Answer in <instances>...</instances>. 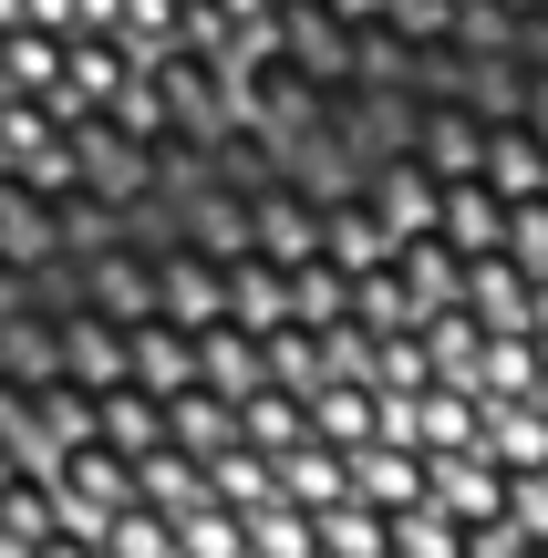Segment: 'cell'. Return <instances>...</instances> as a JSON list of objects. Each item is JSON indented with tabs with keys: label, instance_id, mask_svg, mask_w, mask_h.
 Segmentation results:
<instances>
[{
	"label": "cell",
	"instance_id": "obj_9",
	"mask_svg": "<svg viewBox=\"0 0 548 558\" xmlns=\"http://www.w3.org/2000/svg\"><path fill=\"white\" fill-rule=\"evenodd\" d=\"M446 248H455L466 269L508 248V197H497L487 177H476V186H446Z\"/></svg>",
	"mask_w": 548,
	"mask_h": 558
},
{
	"label": "cell",
	"instance_id": "obj_11",
	"mask_svg": "<svg viewBox=\"0 0 548 558\" xmlns=\"http://www.w3.org/2000/svg\"><path fill=\"white\" fill-rule=\"evenodd\" d=\"M373 393H383L393 403V414H414V403H425L435 393V383H446V373H435V352H425V331H393V341H373Z\"/></svg>",
	"mask_w": 548,
	"mask_h": 558
},
{
	"label": "cell",
	"instance_id": "obj_18",
	"mask_svg": "<svg viewBox=\"0 0 548 558\" xmlns=\"http://www.w3.org/2000/svg\"><path fill=\"white\" fill-rule=\"evenodd\" d=\"M135 497H145V507H166V518H186V507H207V465L166 445V456H145V465H135Z\"/></svg>",
	"mask_w": 548,
	"mask_h": 558
},
{
	"label": "cell",
	"instance_id": "obj_16",
	"mask_svg": "<svg viewBox=\"0 0 548 558\" xmlns=\"http://www.w3.org/2000/svg\"><path fill=\"white\" fill-rule=\"evenodd\" d=\"M280 497L301 507V518H321V507L352 497V456H331V445H301V456L280 465Z\"/></svg>",
	"mask_w": 548,
	"mask_h": 558
},
{
	"label": "cell",
	"instance_id": "obj_5",
	"mask_svg": "<svg viewBox=\"0 0 548 558\" xmlns=\"http://www.w3.org/2000/svg\"><path fill=\"white\" fill-rule=\"evenodd\" d=\"M404 435L425 445L435 465H455V456H487V403H476V393H455V383H435V393L404 414Z\"/></svg>",
	"mask_w": 548,
	"mask_h": 558
},
{
	"label": "cell",
	"instance_id": "obj_8",
	"mask_svg": "<svg viewBox=\"0 0 548 558\" xmlns=\"http://www.w3.org/2000/svg\"><path fill=\"white\" fill-rule=\"evenodd\" d=\"M197 352H207V393H218L228 414L269 393V352H259V331H239V320H228V331H207Z\"/></svg>",
	"mask_w": 548,
	"mask_h": 558
},
{
	"label": "cell",
	"instance_id": "obj_13",
	"mask_svg": "<svg viewBox=\"0 0 548 558\" xmlns=\"http://www.w3.org/2000/svg\"><path fill=\"white\" fill-rule=\"evenodd\" d=\"M103 445H114L124 465H145V456H166V403L156 393H135V383H124V393H103Z\"/></svg>",
	"mask_w": 548,
	"mask_h": 558
},
{
	"label": "cell",
	"instance_id": "obj_1",
	"mask_svg": "<svg viewBox=\"0 0 548 558\" xmlns=\"http://www.w3.org/2000/svg\"><path fill=\"white\" fill-rule=\"evenodd\" d=\"M352 497H363L373 518H414V507H435V456L404 435V414H393V435L373 445V456H352Z\"/></svg>",
	"mask_w": 548,
	"mask_h": 558
},
{
	"label": "cell",
	"instance_id": "obj_10",
	"mask_svg": "<svg viewBox=\"0 0 548 558\" xmlns=\"http://www.w3.org/2000/svg\"><path fill=\"white\" fill-rule=\"evenodd\" d=\"M239 445H248V456H269V465H290L301 445H321V435H310V403L269 383L259 403H239Z\"/></svg>",
	"mask_w": 548,
	"mask_h": 558
},
{
	"label": "cell",
	"instance_id": "obj_19",
	"mask_svg": "<svg viewBox=\"0 0 548 558\" xmlns=\"http://www.w3.org/2000/svg\"><path fill=\"white\" fill-rule=\"evenodd\" d=\"M248 558H321V527L290 497H269V507H248Z\"/></svg>",
	"mask_w": 548,
	"mask_h": 558
},
{
	"label": "cell",
	"instance_id": "obj_24",
	"mask_svg": "<svg viewBox=\"0 0 548 558\" xmlns=\"http://www.w3.org/2000/svg\"><path fill=\"white\" fill-rule=\"evenodd\" d=\"M508 527H517V538H528V548L548 558V476H538V486H517V518H508Z\"/></svg>",
	"mask_w": 548,
	"mask_h": 558
},
{
	"label": "cell",
	"instance_id": "obj_22",
	"mask_svg": "<svg viewBox=\"0 0 548 558\" xmlns=\"http://www.w3.org/2000/svg\"><path fill=\"white\" fill-rule=\"evenodd\" d=\"M207 497H218V507H239V518H248V507H269V497H280V465H269V456H248V445H239V456H218V465H207Z\"/></svg>",
	"mask_w": 548,
	"mask_h": 558
},
{
	"label": "cell",
	"instance_id": "obj_26",
	"mask_svg": "<svg viewBox=\"0 0 548 558\" xmlns=\"http://www.w3.org/2000/svg\"><path fill=\"white\" fill-rule=\"evenodd\" d=\"M476 558H538V548H528V538H517V527H497V538H487V548H476Z\"/></svg>",
	"mask_w": 548,
	"mask_h": 558
},
{
	"label": "cell",
	"instance_id": "obj_12",
	"mask_svg": "<svg viewBox=\"0 0 548 558\" xmlns=\"http://www.w3.org/2000/svg\"><path fill=\"white\" fill-rule=\"evenodd\" d=\"M259 352H269V383H280V393H301V403H321V383H342V373H331V352H321V331H310V320H290V331H269Z\"/></svg>",
	"mask_w": 548,
	"mask_h": 558
},
{
	"label": "cell",
	"instance_id": "obj_23",
	"mask_svg": "<svg viewBox=\"0 0 548 558\" xmlns=\"http://www.w3.org/2000/svg\"><path fill=\"white\" fill-rule=\"evenodd\" d=\"M103 558H176V518H166V507H124L114 527H103Z\"/></svg>",
	"mask_w": 548,
	"mask_h": 558
},
{
	"label": "cell",
	"instance_id": "obj_25",
	"mask_svg": "<svg viewBox=\"0 0 548 558\" xmlns=\"http://www.w3.org/2000/svg\"><path fill=\"white\" fill-rule=\"evenodd\" d=\"M21 558H103V548H94V538H73V527H52V538H32Z\"/></svg>",
	"mask_w": 548,
	"mask_h": 558
},
{
	"label": "cell",
	"instance_id": "obj_21",
	"mask_svg": "<svg viewBox=\"0 0 548 558\" xmlns=\"http://www.w3.org/2000/svg\"><path fill=\"white\" fill-rule=\"evenodd\" d=\"M176 558H248V518L218 507V497L186 507V518H176Z\"/></svg>",
	"mask_w": 548,
	"mask_h": 558
},
{
	"label": "cell",
	"instance_id": "obj_14",
	"mask_svg": "<svg viewBox=\"0 0 548 558\" xmlns=\"http://www.w3.org/2000/svg\"><path fill=\"white\" fill-rule=\"evenodd\" d=\"M239 279V331H290V320H301V290H290V269H269V259H239L228 269Z\"/></svg>",
	"mask_w": 548,
	"mask_h": 558
},
{
	"label": "cell",
	"instance_id": "obj_4",
	"mask_svg": "<svg viewBox=\"0 0 548 558\" xmlns=\"http://www.w3.org/2000/svg\"><path fill=\"white\" fill-rule=\"evenodd\" d=\"M135 393H156V403L207 393V352H197V331H176V320H145V331H135Z\"/></svg>",
	"mask_w": 548,
	"mask_h": 558
},
{
	"label": "cell",
	"instance_id": "obj_6",
	"mask_svg": "<svg viewBox=\"0 0 548 558\" xmlns=\"http://www.w3.org/2000/svg\"><path fill=\"white\" fill-rule=\"evenodd\" d=\"M62 352H73V383H83L94 403L135 383V331H114V320H94V311H73V320H62Z\"/></svg>",
	"mask_w": 548,
	"mask_h": 558
},
{
	"label": "cell",
	"instance_id": "obj_17",
	"mask_svg": "<svg viewBox=\"0 0 548 558\" xmlns=\"http://www.w3.org/2000/svg\"><path fill=\"white\" fill-rule=\"evenodd\" d=\"M321 558H393V518H373L363 497H342V507H321Z\"/></svg>",
	"mask_w": 548,
	"mask_h": 558
},
{
	"label": "cell",
	"instance_id": "obj_2",
	"mask_svg": "<svg viewBox=\"0 0 548 558\" xmlns=\"http://www.w3.org/2000/svg\"><path fill=\"white\" fill-rule=\"evenodd\" d=\"M310 435H321L331 456H373V445L393 435V403L373 393L363 373H342V383H321V403H310Z\"/></svg>",
	"mask_w": 548,
	"mask_h": 558
},
{
	"label": "cell",
	"instance_id": "obj_15",
	"mask_svg": "<svg viewBox=\"0 0 548 558\" xmlns=\"http://www.w3.org/2000/svg\"><path fill=\"white\" fill-rule=\"evenodd\" d=\"M166 435H176V456H197V465L239 456V414H228L218 393H186V403H166Z\"/></svg>",
	"mask_w": 548,
	"mask_h": 558
},
{
	"label": "cell",
	"instance_id": "obj_27",
	"mask_svg": "<svg viewBox=\"0 0 548 558\" xmlns=\"http://www.w3.org/2000/svg\"><path fill=\"white\" fill-rule=\"evenodd\" d=\"M538 403H548V373H538Z\"/></svg>",
	"mask_w": 548,
	"mask_h": 558
},
{
	"label": "cell",
	"instance_id": "obj_7",
	"mask_svg": "<svg viewBox=\"0 0 548 558\" xmlns=\"http://www.w3.org/2000/svg\"><path fill=\"white\" fill-rule=\"evenodd\" d=\"M487 465L508 486H538L548 476V403H508V414H487Z\"/></svg>",
	"mask_w": 548,
	"mask_h": 558
},
{
	"label": "cell",
	"instance_id": "obj_20",
	"mask_svg": "<svg viewBox=\"0 0 548 558\" xmlns=\"http://www.w3.org/2000/svg\"><path fill=\"white\" fill-rule=\"evenodd\" d=\"M487 538L476 527H455L446 507H414V518H393V558H476Z\"/></svg>",
	"mask_w": 548,
	"mask_h": 558
},
{
	"label": "cell",
	"instance_id": "obj_3",
	"mask_svg": "<svg viewBox=\"0 0 548 558\" xmlns=\"http://www.w3.org/2000/svg\"><path fill=\"white\" fill-rule=\"evenodd\" d=\"M435 507H446L455 527H476V538H497V527L517 518V486L497 476L487 456H455V465H435Z\"/></svg>",
	"mask_w": 548,
	"mask_h": 558
}]
</instances>
